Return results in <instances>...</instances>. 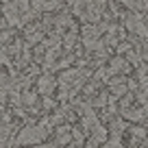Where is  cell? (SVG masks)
Returning a JSON list of instances; mask_svg holds the SVG:
<instances>
[{"instance_id": "6da1fadb", "label": "cell", "mask_w": 148, "mask_h": 148, "mask_svg": "<svg viewBox=\"0 0 148 148\" xmlns=\"http://www.w3.org/2000/svg\"><path fill=\"white\" fill-rule=\"evenodd\" d=\"M55 124H57V120H55V116H52V118L42 120L39 124L24 126L18 133V137H15V144H20V146H37V144H44V139L48 137V133L52 131Z\"/></svg>"}, {"instance_id": "7a4b0ae2", "label": "cell", "mask_w": 148, "mask_h": 148, "mask_svg": "<svg viewBox=\"0 0 148 148\" xmlns=\"http://www.w3.org/2000/svg\"><path fill=\"white\" fill-rule=\"evenodd\" d=\"M89 76V70L87 68H74V70H65L63 74L59 76V87H61V94L59 98L61 100H68V98H74V94H79V89L85 85Z\"/></svg>"}, {"instance_id": "3957f363", "label": "cell", "mask_w": 148, "mask_h": 148, "mask_svg": "<svg viewBox=\"0 0 148 148\" xmlns=\"http://www.w3.org/2000/svg\"><path fill=\"white\" fill-rule=\"evenodd\" d=\"M2 15L11 26H22L31 18H35V11L31 9V0H9L2 7Z\"/></svg>"}, {"instance_id": "277c9868", "label": "cell", "mask_w": 148, "mask_h": 148, "mask_svg": "<svg viewBox=\"0 0 148 148\" xmlns=\"http://www.w3.org/2000/svg\"><path fill=\"white\" fill-rule=\"evenodd\" d=\"M124 26H126V31H131L133 35H139V37H144L146 39L148 37V26H146V22H144V18L139 13H126L124 15Z\"/></svg>"}, {"instance_id": "5b68a950", "label": "cell", "mask_w": 148, "mask_h": 148, "mask_svg": "<svg viewBox=\"0 0 148 148\" xmlns=\"http://www.w3.org/2000/svg\"><path fill=\"white\" fill-rule=\"evenodd\" d=\"M129 72H131V63L124 57H113V59L109 61V65H107V74H109V76H116V74L126 76Z\"/></svg>"}, {"instance_id": "8992f818", "label": "cell", "mask_w": 148, "mask_h": 148, "mask_svg": "<svg viewBox=\"0 0 148 148\" xmlns=\"http://www.w3.org/2000/svg\"><path fill=\"white\" fill-rule=\"evenodd\" d=\"M63 5V0H31V9L35 13H48Z\"/></svg>"}, {"instance_id": "52a82bcc", "label": "cell", "mask_w": 148, "mask_h": 148, "mask_svg": "<svg viewBox=\"0 0 148 148\" xmlns=\"http://www.w3.org/2000/svg\"><path fill=\"white\" fill-rule=\"evenodd\" d=\"M37 89H39V94H42V96L52 94V92L57 89V79L52 76V74H42V76L37 79Z\"/></svg>"}, {"instance_id": "ba28073f", "label": "cell", "mask_w": 148, "mask_h": 148, "mask_svg": "<svg viewBox=\"0 0 148 148\" xmlns=\"http://www.w3.org/2000/svg\"><path fill=\"white\" fill-rule=\"evenodd\" d=\"M55 144H57V146H68V144H72V129H70L68 124L57 126V131H55Z\"/></svg>"}, {"instance_id": "9c48e42d", "label": "cell", "mask_w": 148, "mask_h": 148, "mask_svg": "<svg viewBox=\"0 0 148 148\" xmlns=\"http://www.w3.org/2000/svg\"><path fill=\"white\" fill-rule=\"evenodd\" d=\"M146 107H126V109H122V116L126 118V120H133V122H139L146 118Z\"/></svg>"}, {"instance_id": "30bf717a", "label": "cell", "mask_w": 148, "mask_h": 148, "mask_svg": "<svg viewBox=\"0 0 148 148\" xmlns=\"http://www.w3.org/2000/svg\"><path fill=\"white\" fill-rule=\"evenodd\" d=\"M120 2L135 13H146L148 11V0H120Z\"/></svg>"}, {"instance_id": "8fae6325", "label": "cell", "mask_w": 148, "mask_h": 148, "mask_svg": "<svg viewBox=\"0 0 148 148\" xmlns=\"http://www.w3.org/2000/svg\"><path fill=\"white\" fill-rule=\"evenodd\" d=\"M109 131H111V135H116V137H120L124 131H129L126 129V122L124 120H111L109 122Z\"/></svg>"}, {"instance_id": "7c38bea8", "label": "cell", "mask_w": 148, "mask_h": 148, "mask_svg": "<svg viewBox=\"0 0 148 148\" xmlns=\"http://www.w3.org/2000/svg\"><path fill=\"white\" fill-rule=\"evenodd\" d=\"M35 102H37V92H24L22 94V105H28L33 109V107H37Z\"/></svg>"}, {"instance_id": "4fadbf2b", "label": "cell", "mask_w": 148, "mask_h": 148, "mask_svg": "<svg viewBox=\"0 0 148 148\" xmlns=\"http://www.w3.org/2000/svg\"><path fill=\"white\" fill-rule=\"evenodd\" d=\"M102 148H124V146H122V139L120 137L111 135V139H107V142L102 144Z\"/></svg>"}, {"instance_id": "5bb4252c", "label": "cell", "mask_w": 148, "mask_h": 148, "mask_svg": "<svg viewBox=\"0 0 148 148\" xmlns=\"http://www.w3.org/2000/svg\"><path fill=\"white\" fill-rule=\"evenodd\" d=\"M139 57H142L144 61H148V37H146V39H142V50H139Z\"/></svg>"}, {"instance_id": "9a60e30c", "label": "cell", "mask_w": 148, "mask_h": 148, "mask_svg": "<svg viewBox=\"0 0 148 148\" xmlns=\"http://www.w3.org/2000/svg\"><path fill=\"white\" fill-rule=\"evenodd\" d=\"M44 107H46V109H55L57 102L52 100V98H44Z\"/></svg>"}, {"instance_id": "2e32d148", "label": "cell", "mask_w": 148, "mask_h": 148, "mask_svg": "<svg viewBox=\"0 0 148 148\" xmlns=\"http://www.w3.org/2000/svg\"><path fill=\"white\" fill-rule=\"evenodd\" d=\"M31 148H61L57 144H37V146H31Z\"/></svg>"}, {"instance_id": "e0dca14e", "label": "cell", "mask_w": 148, "mask_h": 148, "mask_svg": "<svg viewBox=\"0 0 148 148\" xmlns=\"http://www.w3.org/2000/svg\"><path fill=\"white\" fill-rule=\"evenodd\" d=\"M0 148H7V144H0Z\"/></svg>"}, {"instance_id": "ac0fdd59", "label": "cell", "mask_w": 148, "mask_h": 148, "mask_svg": "<svg viewBox=\"0 0 148 148\" xmlns=\"http://www.w3.org/2000/svg\"><path fill=\"white\" fill-rule=\"evenodd\" d=\"M0 13H2V7H0Z\"/></svg>"}]
</instances>
